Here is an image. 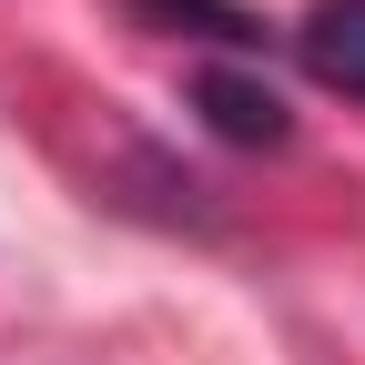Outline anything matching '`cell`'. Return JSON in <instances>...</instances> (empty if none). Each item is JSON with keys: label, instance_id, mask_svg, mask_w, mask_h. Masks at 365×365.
Listing matches in <instances>:
<instances>
[{"label": "cell", "instance_id": "1", "mask_svg": "<svg viewBox=\"0 0 365 365\" xmlns=\"http://www.w3.org/2000/svg\"><path fill=\"white\" fill-rule=\"evenodd\" d=\"M294 51H304V71L325 91L365 102V0H314V11L294 21Z\"/></svg>", "mask_w": 365, "mask_h": 365}, {"label": "cell", "instance_id": "2", "mask_svg": "<svg viewBox=\"0 0 365 365\" xmlns=\"http://www.w3.org/2000/svg\"><path fill=\"white\" fill-rule=\"evenodd\" d=\"M203 102H213V122L234 132V143H284V102H274L264 81H234V71H203Z\"/></svg>", "mask_w": 365, "mask_h": 365}]
</instances>
